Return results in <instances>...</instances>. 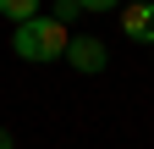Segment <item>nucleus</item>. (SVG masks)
<instances>
[{"mask_svg": "<svg viewBox=\"0 0 154 149\" xmlns=\"http://www.w3.org/2000/svg\"><path fill=\"white\" fill-rule=\"evenodd\" d=\"M0 17H11V22H28V17H38V0H0Z\"/></svg>", "mask_w": 154, "mask_h": 149, "instance_id": "obj_4", "label": "nucleus"}, {"mask_svg": "<svg viewBox=\"0 0 154 149\" xmlns=\"http://www.w3.org/2000/svg\"><path fill=\"white\" fill-rule=\"evenodd\" d=\"M77 11H83V6H77V0H55V22H72Z\"/></svg>", "mask_w": 154, "mask_h": 149, "instance_id": "obj_5", "label": "nucleus"}, {"mask_svg": "<svg viewBox=\"0 0 154 149\" xmlns=\"http://www.w3.org/2000/svg\"><path fill=\"white\" fill-rule=\"evenodd\" d=\"M0 149H17V144H11V133H6V127H0Z\"/></svg>", "mask_w": 154, "mask_h": 149, "instance_id": "obj_7", "label": "nucleus"}, {"mask_svg": "<svg viewBox=\"0 0 154 149\" xmlns=\"http://www.w3.org/2000/svg\"><path fill=\"white\" fill-rule=\"evenodd\" d=\"M121 33L138 44H154V0H132L121 6Z\"/></svg>", "mask_w": 154, "mask_h": 149, "instance_id": "obj_3", "label": "nucleus"}, {"mask_svg": "<svg viewBox=\"0 0 154 149\" xmlns=\"http://www.w3.org/2000/svg\"><path fill=\"white\" fill-rule=\"evenodd\" d=\"M66 44H72V33H66V22H55V17H28V22H17V33H11L17 61H33V66L66 61Z\"/></svg>", "mask_w": 154, "mask_h": 149, "instance_id": "obj_1", "label": "nucleus"}, {"mask_svg": "<svg viewBox=\"0 0 154 149\" xmlns=\"http://www.w3.org/2000/svg\"><path fill=\"white\" fill-rule=\"evenodd\" d=\"M66 66L94 78V72H105V66H110V44H105V39H94V33H77V39L66 44Z\"/></svg>", "mask_w": 154, "mask_h": 149, "instance_id": "obj_2", "label": "nucleus"}, {"mask_svg": "<svg viewBox=\"0 0 154 149\" xmlns=\"http://www.w3.org/2000/svg\"><path fill=\"white\" fill-rule=\"evenodd\" d=\"M77 6H83V11H116L121 0H77Z\"/></svg>", "mask_w": 154, "mask_h": 149, "instance_id": "obj_6", "label": "nucleus"}]
</instances>
